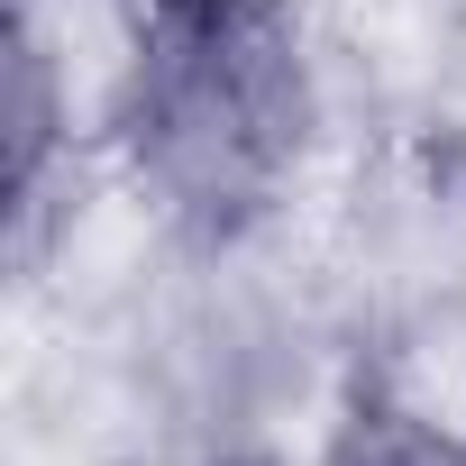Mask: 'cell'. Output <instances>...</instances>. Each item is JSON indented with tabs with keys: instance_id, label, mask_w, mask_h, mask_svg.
<instances>
[{
	"instance_id": "1",
	"label": "cell",
	"mask_w": 466,
	"mask_h": 466,
	"mask_svg": "<svg viewBox=\"0 0 466 466\" xmlns=\"http://www.w3.org/2000/svg\"><path fill=\"white\" fill-rule=\"evenodd\" d=\"M147 128L165 147V165L192 192H238L275 165L284 147V74L275 46L228 19V10H183L156 56H147Z\"/></svg>"
}]
</instances>
